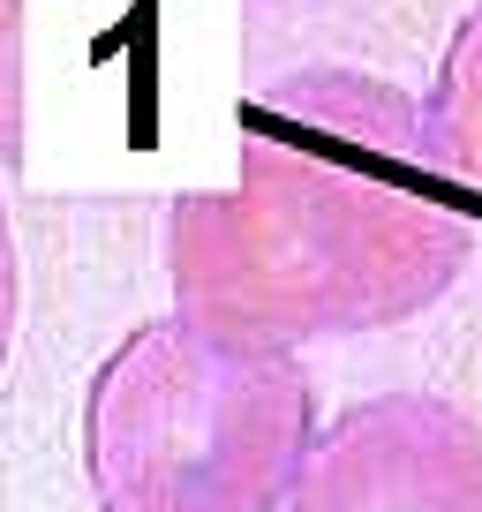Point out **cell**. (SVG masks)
Instances as JSON below:
<instances>
[{
    "label": "cell",
    "instance_id": "6",
    "mask_svg": "<svg viewBox=\"0 0 482 512\" xmlns=\"http://www.w3.org/2000/svg\"><path fill=\"white\" fill-rule=\"evenodd\" d=\"M16 317H23V264H16L8 204H0V369H8V347H16Z\"/></svg>",
    "mask_w": 482,
    "mask_h": 512
},
{
    "label": "cell",
    "instance_id": "3",
    "mask_svg": "<svg viewBox=\"0 0 482 512\" xmlns=\"http://www.w3.org/2000/svg\"><path fill=\"white\" fill-rule=\"evenodd\" d=\"M287 512H482V430L437 392L339 407L309 445Z\"/></svg>",
    "mask_w": 482,
    "mask_h": 512
},
{
    "label": "cell",
    "instance_id": "2",
    "mask_svg": "<svg viewBox=\"0 0 482 512\" xmlns=\"http://www.w3.org/2000/svg\"><path fill=\"white\" fill-rule=\"evenodd\" d=\"M302 354L166 309L83 392V482L98 512H287L317 445Z\"/></svg>",
    "mask_w": 482,
    "mask_h": 512
},
{
    "label": "cell",
    "instance_id": "5",
    "mask_svg": "<svg viewBox=\"0 0 482 512\" xmlns=\"http://www.w3.org/2000/svg\"><path fill=\"white\" fill-rule=\"evenodd\" d=\"M23 16H31V0H0V174H23V159H31V136H23V113H31Z\"/></svg>",
    "mask_w": 482,
    "mask_h": 512
},
{
    "label": "cell",
    "instance_id": "1",
    "mask_svg": "<svg viewBox=\"0 0 482 512\" xmlns=\"http://www.w3.org/2000/svg\"><path fill=\"white\" fill-rule=\"evenodd\" d=\"M475 256L422 98L370 68H294L234 128V181L166 211L174 309L272 347L392 332Z\"/></svg>",
    "mask_w": 482,
    "mask_h": 512
},
{
    "label": "cell",
    "instance_id": "4",
    "mask_svg": "<svg viewBox=\"0 0 482 512\" xmlns=\"http://www.w3.org/2000/svg\"><path fill=\"white\" fill-rule=\"evenodd\" d=\"M422 136L452 189L482 196V0L452 23L445 53H437V76L422 91Z\"/></svg>",
    "mask_w": 482,
    "mask_h": 512
}]
</instances>
